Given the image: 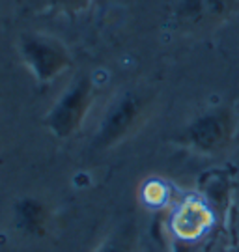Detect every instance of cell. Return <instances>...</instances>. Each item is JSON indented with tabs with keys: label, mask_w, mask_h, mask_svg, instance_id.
<instances>
[{
	"label": "cell",
	"mask_w": 239,
	"mask_h": 252,
	"mask_svg": "<svg viewBox=\"0 0 239 252\" xmlns=\"http://www.w3.org/2000/svg\"><path fill=\"white\" fill-rule=\"evenodd\" d=\"M234 112L228 107L205 110L187 126L183 138L189 148L198 153H217L230 144L234 135Z\"/></svg>",
	"instance_id": "obj_4"
},
{
	"label": "cell",
	"mask_w": 239,
	"mask_h": 252,
	"mask_svg": "<svg viewBox=\"0 0 239 252\" xmlns=\"http://www.w3.org/2000/svg\"><path fill=\"white\" fill-rule=\"evenodd\" d=\"M146 110H148L146 94H142L140 90L122 92L108 105L106 112L101 118V124L94 136V146L99 150H105L122 142L140 126L146 116Z\"/></svg>",
	"instance_id": "obj_1"
},
{
	"label": "cell",
	"mask_w": 239,
	"mask_h": 252,
	"mask_svg": "<svg viewBox=\"0 0 239 252\" xmlns=\"http://www.w3.org/2000/svg\"><path fill=\"white\" fill-rule=\"evenodd\" d=\"M49 8L64 13H77L80 9H84L92 0H43Z\"/></svg>",
	"instance_id": "obj_9"
},
{
	"label": "cell",
	"mask_w": 239,
	"mask_h": 252,
	"mask_svg": "<svg viewBox=\"0 0 239 252\" xmlns=\"http://www.w3.org/2000/svg\"><path fill=\"white\" fill-rule=\"evenodd\" d=\"M236 0H183L177 9V19L187 27L217 25L234 11Z\"/></svg>",
	"instance_id": "obj_6"
},
{
	"label": "cell",
	"mask_w": 239,
	"mask_h": 252,
	"mask_svg": "<svg viewBox=\"0 0 239 252\" xmlns=\"http://www.w3.org/2000/svg\"><path fill=\"white\" fill-rule=\"evenodd\" d=\"M213 222L211 209L205 206L200 200H185L183 204L174 209V213L170 215V230L172 234L185 239V241H193L196 237L204 235Z\"/></svg>",
	"instance_id": "obj_5"
},
{
	"label": "cell",
	"mask_w": 239,
	"mask_h": 252,
	"mask_svg": "<svg viewBox=\"0 0 239 252\" xmlns=\"http://www.w3.org/2000/svg\"><path fill=\"white\" fill-rule=\"evenodd\" d=\"M15 222L19 230L28 235H41L47 224V211L41 202L25 198L15 206Z\"/></svg>",
	"instance_id": "obj_7"
},
{
	"label": "cell",
	"mask_w": 239,
	"mask_h": 252,
	"mask_svg": "<svg viewBox=\"0 0 239 252\" xmlns=\"http://www.w3.org/2000/svg\"><path fill=\"white\" fill-rule=\"evenodd\" d=\"M21 60L37 82H51L69 67V53L62 41L43 32H28L19 41Z\"/></svg>",
	"instance_id": "obj_3"
},
{
	"label": "cell",
	"mask_w": 239,
	"mask_h": 252,
	"mask_svg": "<svg viewBox=\"0 0 239 252\" xmlns=\"http://www.w3.org/2000/svg\"><path fill=\"white\" fill-rule=\"evenodd\" d=\"M96 97V86L88 75H79L56 99L45 118V126L56 138H69L88 116Z\"/></svg>",
	"instance_id": "obj_2"
},
{
	"label": "cell",
	"mask_w": 239,
	"mask_h": 252,
	"mask_svg": "<svg viewBox=\"0 0 239 252\" xmlns=\"http://www.w3.org/2000/svg\"><path fill=\"white\" fill-rule=\"evenodd\" d=\"M94 252H138V232L137 226H116L110 234L98 245Z\"/></svg>",
	"instance_id": "obj_8"
},
{
	"label": "cell",
	"mask_w": 239,
	"mask_h": 252,
	"mask_svg": "<svg viewBox=\"0 0 239 252\" xmlns=\"http://www.w3.org/2000/svg\"><path fill=\"white\" fill-rule=\"evenodd\" d=\"M222 252H239V245H234V247H228V249H224Z\"/></svg>",
	"instance_id": "obj_10"
}]
</instances>
